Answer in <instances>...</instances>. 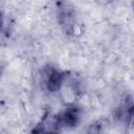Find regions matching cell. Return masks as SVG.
Masks as SVG:
<instances>
[{
	"mask_svg": "<svg viewBox=\"0 0 134 134\" xmlns=\"http://www.w3.org/2000/svg\"><path fill=\"white\" fill-rule=\"evenodd\" d=\"M54 10L57 22L62 31L66 36H73L77 21V13L74 4L69 0H57Z\"/></svg>",
	"mask_w": 134,
	"mask_h": 134,
	"instance_id": "cell-1",
	"label": "cell"
},
{
	"mask_svg": "<svg viewBox=\"0 0 134 134\" xmlns=\"http://www.w3.org/2000/svg\"><path fill=\"white\" fill-rule=\"evenodd\" d=\"M81 116L82 111L79 107L73 104L67 105L66 108L52 116L55 131H60L62 129H73L77 127L81 121Z\"/></svg>",
	"mask_w": 134,
	"mask_h": 134,
	"instance_id": "cell-2",
	"label": "cell"
},
{
	"mask_svg": "<svg viewBox=\"0 0 134 134\" xmlns=\"http://www.w3.org/2000/svg\"><path fill=\"white\" fill-rule=\"evenodd\" d=\"M68 72L53 66H47L42 71V84L46 91L57 93L60 91Z\"/></svg>",
	"mask_w": 134,
	"mask_h": 134,
	"instance_id": "cell-3",
	"label": "cell"
},
{
	"mask_svg": "<svg viewBox=\"0 0 134 134\" xmlns=\"http://www.w3.org/2000/svg\"><path fill=\"white\" fill-rule=\"evenodd\" d=\"M3 25H4V16H3V13L0 10V32L3 28Z\"/></svg>",
	"mask_w": 134,
	"mask_h": 134,
	"instance_id": "cell-4",
	"label": "cell"
},
{
	"mask_svg": "<svg viewBox=\"0 0 134 134\" xmlns=\"http://www.w3.org/2000/svg\"><path fill=\"white\" fill-rule=\"evenodd\" d=\"M3 70H4V67H3L2 64H0V79H1V76L3 74Z\"/></svg>",
	"mask_w": 134,
	"mask_h": 134,
	"instance_id": "cell-5",
	"label": "cell"
}]
</instances>
